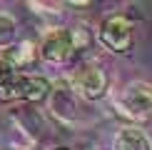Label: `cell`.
Returning <instances> with one entry per match:
<instances>
[{"label":"cell","mask_w":152,"mask_h":150,"mask_svg":"<svg viewBox=\"0 0 152 150\" xmlns=\"http://www.w3.org/2000/svg\"><path fill=\"white\" fill-rule=\"evenodd\" d=\"M53 83L45 75H28V73H15L8 83L0 85V103H25L35 105L50 98Z\"/></svg>","instance_id":"obj_1"},{"label":"cell","mask_w":152,"mask_h":150,"mask_svg":"<svg viewBox=\"0 0 152 150\" xmlns=\"http://www.w3.org/2000/svg\"><path fill=\"white\" fill-rule=\"evenodd\" d=\"M67 83H70V88L75 93H77L80 100L95 103V100L105 98V93H107V73H105V68L100 65V62L87 60L72 73V78L67 80Z\"/></svg>","instance_id":"obj_2"},{"label":"cell","mask_w":152,"mask_h":150,"mask_svg":"<svg viewBox=\"0 0 152 150\" xmlns=\"http://www.w3.org/2000/svg\"><path fill=\"white\" fill-rule=\"evenodd\" d=\"M97 40L102 43V48H107L110 53H127V50L132 48V43H135V25H132L130 18L120 15V12H115V15H107L102 25H100L97 30Z\"/></svg>","instance_id":"obj_3"},{"label":"cell","mask_w":152,"mask_h":150,"mask_svg":"<svg viewBox=\"0 0 152 150\" xmlns=\"http://www.w3.org/2000/svg\"><path fill=\"white\" fill-rule=\"evenodd\" d=\"M117 108L135 123H147L152 118V85L150 83H130L120 93Z\"/></svg>","instance_id":"obj_4"},{"label":"cell","mask_w":152,"mask_h":150,"mask_svg":"<svg viewBox=\"0 0 152 150\" xmlns=\"http://www.w3.org/2000/svg\"><path fill=\"white\" fill-rule=\"evenodd\" d=\"M48 105H50V115L58 123H62V125H77L80 123V112H82L80 110V98L70 88L67 80H58L53 85Z\"/></svg>","instance_id":"obj_5"},{"label":"cell","mask_w":152,"mask_h":150,"mask_svg":"<svg viewBox=\"0 0 152 150\" xmlns=\"http://www.w3.org/2000/svg\"><path fill=\"white\" fill-rule=\"evenodd\" d=\"M37 55H40L45 62H53V65H62V62L72 60L75 55V45H72V35L67 28H55L40 40L37 45Z\"/></svg>","instance_id":"obj_6"},{"label":"cell","mask_w":152,"mask_h":150,"mask_svg":"<svg viewBox=\"0 0 152 150\" xmlns=\"http://www.w3.org/2000/svg\"><path fill=\"white\" fill-rule=\"evenodd\" d=\"M10 123L12 128H15V133H20L25 140L30 143H37L42 135V130H45V120H42V115L37 112L33 105H20V108H12L10 110Z\"/></svg>","instance_id":"obj_7"},{"label":"cell","mask_w":152,"mask_h":150,"mask_svg":"<svg viewBox=\"0 0 152 150\" xmlns=\"http://www.w3.org/2000/svg\"><path fill=\"white\" fill-rule=\"evenodd\" d=\"M0 58H3L12 70L18 73V70H23V68H28L30 62L37 58V48L30 40H20V43H12L10 48H5Z\"/></svg>","instance_id":"obj_8"},{"label":"cell","mask_w":152,"mask_h":150,"mask_svg":"<svg viewBox=\"0 0 152 150\" xmlns=\"http://www.w3.org/2000/svg\"><path fill=\"white\" fill-rule=\"evenodd\" d=\"M112 150H152V143L140 128L127 125V128L117 130L115 140H112Z\"/></svg>","instance_id":"obj_9"},{"label":"cell","mask_w":152,"mask_h":150,"mask_svg":"<svg viewBox=\"0 0 152 150\" xmlns=\"http://www.w3.org/2000/svg\"><path fill=\"white\" fill-rule=\"evenodd\" d=\"M18 38V23L8 12H0V48H10Z\"/></svg>","instance_id":"obj_10"},{"label":"cell","mask_w":152,"mask_h":150,"mask_svg":"<svg viewBox=\"0 0 152 150\" xmlns=\"http://www.w3.org/2000/svg\"><path fill=\"white\" fill-rule=\"evenodd\" d=\"M72 35V45H75V53H82V50H87L92 45V30L87 28V25H75L70 30Z\"/></svg>","instance_id":"obj_11"},{"label":"cell","mask_w":152,"mask_h":150,"mask_svg":"<svg viewBox=\"0 0 152 150\" xmlns=\"http://www.w3.org/2000/svg\"><path fill=\"white\" fill-rule=\"evenodd\" d=\"M12 75H15V70H12V68L8 65V62H5L3 58H0V85H3V83H8V80L12 78Z\"/></svg>","instance_id":"obj_12"},{"label":"cell","mask_w":152,"mask_h":150,"mask_svg":"<svg viewBox=\"0 0 152 150\" xmlns=\"http://www.w3.org/2000/svg\"><path fill=\"white\" fill-rule=\"evenodd\" d=\"M53 150H72V148H65V145H60V148H53Z\"/></svg>","instance_id":"obj_13"}]
</instances>
